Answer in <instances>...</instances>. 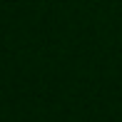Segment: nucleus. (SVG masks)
<instances>
[]
</instances>
